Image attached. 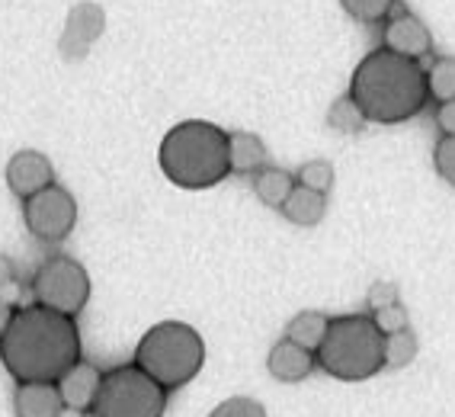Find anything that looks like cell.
I'll return each instance as SVG.
<instances>
[{
  "label": "cell",
  "mask_w": 455,
  "mask_h": 417,
  "mask_svg": "<svg viewBox=\"0 0 455 417\" xmlns=\"http://www.w3.org/2000/svg\"><path fill=\"white\" fill-rule=\"evenodd\" d=\"M23 221H26V231L42 241V245H58V241H65L68 235L74 231L77 225V199L71 196V189L52 187L39 189L33 193L29 199H23Z\"/></svg>",
  "instance_id": "ba28073f"
},
{
  "label": "cell",
  "mask_w": 455,
  "mask_h": 417,
  "mask_svg": "<svg viewBox=\"0 0 455 417\" xmlns=\"http://www.w3.org/2000/svg\"><path fill=\"white\" fill-rule=\"evenodd\" d=\"M423 71H427V91H430V100H436V103L455 100V58H449V55L433 58Z\"/></svg>",
  "instance_id": "ffe728a7"
},
{
  "label": "cell",
  "mask_w": 455,
  "mask_h": 417,
  "mask_svg": "<svg viewBox=\"0 0 455 417\" xmlns=\"http://www.w3.org/2000/svg\"><path fill=\"white\" fill-rule=\"evenodd\" d=\"M13 414L17 417H61L65 401L55 382H17L13 389Z\"/></svg>",
  "instance_id": "5bb4252c"
},
{
  "label": "cell",
  "mask_w": 455,
  "mask_h": 417,
  "mask_svg": "<svg viewBox=\"0 0 455 417\" xmlns=\"http://www.w3.org/2000/svg\"><path fill=\"white\" fill-rule=\"evenodd\" d=\"M417 357V334L411 327L385 334V369H404Z\"/></svg>",
  "instance_id": "44dd1931"
},
{
  "label": "cell",
  "mask_w": 455,
  "mask_h": 417,
  "mask_svg": "<svg viewBox=\"0 0 455 417\" xmlns=\"http://www.w3.org/2000/svg\"><path fill=\"white\" fill-rule=\"evenodd\" d=\"M327 325H331V318H327L324 311H315V309L299 311V315L285 325V337L295 341L299 347H305V350L315 353L317 347H321V341H324Z\"/></svg>",
  "instance_id": "ac0fdd59"
},
{
  "label": "cell",
  "mask_w": 455,
  "mask_h": 417,
  "mask_svg": "<svg viewBox=\"0 0 455 417\" xmlns=\"http://www.w3.org/2000/svg\"><path fill=\"white\" fill-rule=\"evenodd\" d=\"M13 279H17V267H13V261L7 254H0V293L13 286Z\"/></svg>",
  "instance_id": "f1b7e54d"
},
{
  "label": "cell",
  "mask_w": 455,
  "mask_h": 417,
  "mask_svg": "<svg viewBox=\"0 0 455 417\" xmlns=\"http://www.w3.org/2000/svg\"><path fill=\"white\" fill-rule=\"evenodd\" d=\"M350 93L366 113L369 123L379 125H398L423 113L430 103L427 91V71L414 58H401L388 49L369 52L356 65L350 77Z\"/></svg>",
  "instance_id": "7a4b0ae2"
},
{
  "label": "cell",
  "mask_w": 455,
  "mask_h": 417,
  "mask_svg": "<svg viewBox=\"0 0 455 417\" xmlns=\"http://www.w3.org/2000/svg\"><path fill=\"white\" fill-rule=\"evenodd\" d=\"M167 395L171 392L148 376L145 369L125 363L103 373L90 411L97 417H164Z\"/></svg>",
  "instance_id": "8992f818"
},
{
  "label": "cell",
  "mask_w": 455,
  "mask_h": 417,
  "mask_svg": "<svg viewBox=\"0 0 455 417\" xmlns=\"http://www.w3.org/2000/svg\"><path fill=\"white\" fill-rule=\"evenodd\" d=\"M157 164L164 177L180 189H209L219 187L231 173L228 161V132L205 119L177 123L161 139Z\"/></svg>",
  "instance_id": "3957f363"
},
{
  "label": "cell",
  "mask_w": 455,
  "mask_h": 417,
  "mask_svg": "<svg viewBox=\"0 0 455 417\" xmlns=\"http://www.w3.org/2000/svg\"><path fill=\"white\" fill-rule=\"evenodd\" d=\"M135 366L161 382L167 392L193 382L205 366V341L187 321H157L135 347Z\"/></svg>",
  "instance_id": "5b68a950"
},
{
  "label": "cell",
  "mask_w": 455,
  "mask_h": 417,
  "mask_svg": "<svg viewBox=\"0 0 455 417\" xmlns=\"http://www.w3.org/2000/svg\"><path fill=\"white\" fill-rule=\"evenodd\" d=\"M90 273L81 261L68 254H55L39 263L33 277V299L42 309H52L58 315L77 318L90 302Z\"/></svg>",
  "instance_id": "52a82bcc"
},
{
  "label": "cell",
  "mask_w": 455,
  "mask_h": 417,
  "mask_svg": "<svg viewBox=\"0 0 455 417\" xmlns=\"http://www.w3.org/2000/svg\"><path fill=\"white\" fill-rule=\"evenodd\" d=\"M279 213L292 221V225H299V229H315V225H321V219L327 213V196L317 193V189L295 183V189L289 193V199L283 203Z\"/></svg>",
  "instance_id": "2e32d148"
},
{
  "label": "cell",
  "mask_w": 455,
  "mask_h": 417,
  "mask_svg": "<svg viewBox=\"0 0 455 417\" xmlns=\"http://www.w3.org/2000/svg\"><path fill=\"white\" fill-rule=\"evenodd\" d=\"M81 360L77 318L42 305L17 309L7 334L0 337V363L17 382H55Z\"/></svg>",
  "instance_id": "6da1fadb"
},
{
  "label": "cell",
  "mask_w": 455,
  "mask_h": 417,
  "mask_svg": "<svg viewBox=\"0 0 455 417\" xmlns=\"http://www.w3.org/2000/svg\"><path fill=\"white\" fill-rule=\"evenodd\" d=\"M369 315H372L375 327H379L382 334H395V331L411 327V315H407V309L401 302H391V305H385V309L369 311Z\"/></svg>",
  "instance_id": "d4e9b609"
},
{
  "label": "cell",
  "mask_w": 455,
  "mask_h": 417,
  "mask_svg": "<svg viewBox=\"0 0 455 417\" xmlns=\"http://www.w3.org/2000/svg\"><path fill=\"white\" fill-rule=\"evenodd\" d=\"M317 366L340 382H366L385 369V334L372 315H337L315 350Z\"/></svg>",
  "instance_id": "277c9868"
},
{
  "label": "cell",
  "mask_w": 455,
  "mask_h": 417,
  "mask_svg": "<svg viewBox=\"0 0 455 417\" xmlns=\"http://www.w3.org/2000/svg\"><path fill=\"white\" fill-rule=\"evenodd\" d=\"M382 49L395 52L401 58L420 61V58H427L433 52V36L417 13H411L404 7H395L391 17L382 23Z\"/></svg>",
  "instance_id": "30bf717a"
},
{
  "label": "cell",
  "mask_w": 455,
  "mask_h": 417,
  "mask_svg": "<svg viewBox=\"0 0 455 417\" xmlns=\"http://www.w3.org/2000/svg\"><path fill=\"white\" fill-rule=\"evenodd\" d=\"M436 129L443 135H455V100H446V103H436Z\"/></svg>",
  "instance_id": "83f0119b"
},
{
  "label": "cell",
  "mask_w": 455,
  "mask_h": 417,
  "mask_svg": "<svg viewBox=\"0 0 455 417\" xmlns=\"http://www.w3.org/2000/svg\"><path fill=\"white\" fill-rule=\"evenodd\" d=\"M340 4L353 20L366 26L385 23L391 17V10L398 7V0H340Z\"/></svg>",
  "instance_id": "7402d4cb"
},
{
  "label": "cell",
  "mask_w": 455,
  "mask_h": 417,
  "mask_svg": "<svg viewBox=\"0 0 455 417\" xmlns=\"http://www.w3.org/2000/svg\"><path fill=\"white\" fill-rule=\"evenodd\" d=\"M106 29V10L93 0H81L68 10L65 29H61V39H58V49L65 61H81L90 55V49L100 42Z\"/></svg>",
  "instance_id": "9c48e42d"
},
{
  "label": "cell",
  "mask_w": 455,
  "mask_h": 417,
  "mask_svg": "<svg viewBox=\"0 0 455 417\" xmlns=\"http://www.w3.org/2000/svg\"><path fill=\"white\" fill-rule=\"evenodd\" d=\"M228 161H231V173L253 177L269 164V151L260 135H253V132H228Z\"/></svg>",
  "instance_id": "9a60e30c"
},
{
  "label": "cell",
  "mask_w": 455,
  "mask_h": 417,
  "mask_svg": "<svg viewBox=\"0 0 455 417\" xmlns=\"http://www.w3.org/2000/svg\"><path fill=\"white\" fill-rule=\"evenodd\" d=\"M295 180L301 183V187L308 189H317V193H331L333 189V164L324 161V157H315V161H305L299 167V173H295Z\"/></svg>",
  "instance_id": "603a6c76"
},
{
  "label": "cell",
  "mask_w": 455,
  "mask_h": 417,
  "mask_svg": "<svg viewBox=\"0 0 455 417\" xmlns=\"http://www.w3.org/2000/svg\"><path fill=\"white\" fill-rule=\"evenodd\" d=\"M433 167L446 183L455 187V135H443L433 148Z\"/></svg>",
  "instance_id": "484cf974"
},
{
  "label": "cell",
  "mask_w": 455,
  "mask_h": 417,
  "mask_svg": "<svg viewBox=\"0 0 455 417\" xmlns=\"http://www.w3.org/2000/svg\"><path fill=\"white\" fill-rule=\"evenodd\" d=\"M391 302H401L398 286H395L391 279H379V283H372V286H369V293H366V305H369V311L385 309V305H391Z\"/></svg>",
  "instance_id": "4316f807"
},
{
  "label": "cell",
  "mask_w": 455,
  "mask_h": 417,
  "mask_svg": "<svg viewBox=\"0 0 455 417\" xmlns=\"http://www.w3.org/2000/svg\"><path fill=\"white\" fill-rule=\"evenodd\" d=\"M100 379H103V373L87 360H77L74 366H68L65 373L55 379L65 408H71V411L93 408V398H97V392H100Z\"/></svg>",
  "instance_id": "4fadbf2b"
},
{
  "label": "cell",
  "mask_w": 455,
  "mask_h": 417,
  "mask_svg": "<svg viewBox=\"0 0 455 417\" xmlns=\"http://www.w3.org/2000/svg\"><path fill=\"white\" fill-rule=\"evenodd\" d=\"M55 183V164L49 161V155H42L36 148H23L7 161V187L13 196L29 199L39 189Z\"/></svg>",
  "instance_id": "8fae6325"
},
{
  "label": "cell",
  "mask_w": 455,
  "mask_h": 417,
  "mask_svg": "<svg viewBox=\"0 0 455 417\" xmlns=\"http://www.w3.org/2000/svg\"><path fill=\"white\" fill-rule=\"evenodd\" d=\"M81 417H97V414H93V411H84V414Z\"/></svg>",
  "instance_id": "4dcf8cb0"
},
{
  "label": "cell",
  "mask_w": 455,
  "mask_h": 417,
  "mask_svg": "<svg viewBox=\"0 0 455 417\" xmlns=\"http://www.w3.org/2000/svg\"><path fill=\"white\" fill-rule=\"evenodd\" d=\"M13 315H17V309L0 295V337L7 334V327H10V321H13Z\"/></svg>",
  "instance_id": "f546056e"
},
{
  "label": "cell",
  "mask_w": 455,
  "mask_h": 417,
  "mask_svg": "<svg viewBox=\"0 0 455 417\" xmlns=\"http://www.w3.org/2000/svg\"><path fill=\"white\" fill-rule=\"evenodd\" d=\"M327 125L333 132H340V135H359V132L366 129L369 119L366 113L359 109V103L350 97V93H343L340 100H333L331 109H327Z\"/></svg>",
  "instance_id": "d6986e66"
},
{
  "label": "cell",
  "mask_w": 455,
  "mask_h": 417,
  "mask_svg": "<svg viewBox=\"0 0 455 417\" xmlns=\"http://www.w3.org/2000/svg\"><path fill=\"white\" fill-rule=\"evenodd\" d=\"M295 173H289L285 167H260V171L253 173V196L260 199L263 205L269 209H283V203L289 199V193L295 189Z\"/></svg>",
  "instance_id": "e0dca14e"
},
{
  "label": "cell",
  "mask_w": 455,
  "mask_h": 417,
  "mask_svg": "<svg viewBox=\"0 0 455 417\" xmlns=\"http://www.w3.org/2000/svg\"><path fill=\"white\" fill-rule=\"evenodd\" d=\"M317 366V357L305 347H299L295 341L283 337L276 344L269 347L267 353V369L269 376L276 379V382H285V385H295V382H305V379L315 373Z\"/></svg>",
  "instance_id": "7c38bea8"
},
{
  "label": "cell",
  "mask_w": 455,
  "mask_h": 417,
  "mask_svg": "<svg viewBox=\"0 0 455 417\" xmlns=\"http://www.w3.org/2000/svg\"><path fill=\"white\" fill-rule=\"evenodd\" d=\"M209 417H269L257 398H247V395H235V398H225L219 408L212 411Z\"/></svg>",
  "instance_id": "cb8c5ba5"
}]
</instances>
